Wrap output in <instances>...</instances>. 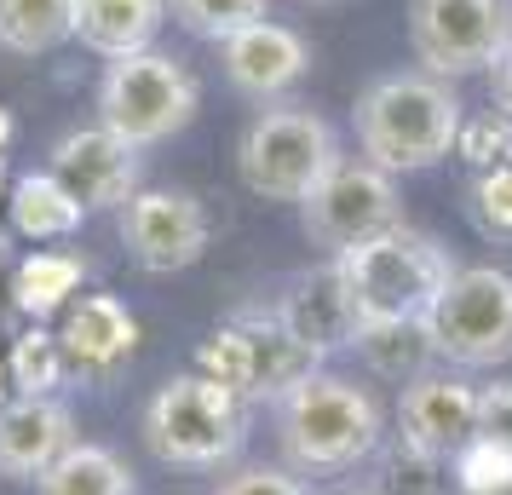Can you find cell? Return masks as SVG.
I'll return each instance as SVG.
<instances>
[{
  "mask_svg": "<svg viewBox=\"0 0 512 495\" xmlns=\"http://www.w3.org/2000/svg\"><path fill=\"white\" fill-rule=\"evenodd\" d=\"M75 444V415L58 398H12L0 409V478H41Z\"/></svg>",
  "mask_w": 512,
  "mask_h": 495,
  "instance_id": "e0dca14e",
  "label": "cell"
},
{
  "mask_svg": "<svg viewBox=\"0 0 512 495\" xmlns=\"http://www.w3.org/2000/svg\"><path fill=\"white\" fill-rule=\"evenodd\" d=\"M478 438H489L512 455V380L478 386Z\"/></svg>",
  "mask_w": 512,
  "mask_h": 495,
  "instance_id": "f546056e",
  "label": "cell"
},
{
  "mask_svg": "<svg viewBox=\"0 0 512 495\" xmlns=\"http://www.w3.org/2000/svg\"><path fill=\"white\" fill-rule=\"evenodd\" d=\"M271 311H277L282 329L294 334L300 346H311L317 357L351 352L357 334H363V311H357V300H351V288L334 260L317 265V271H300Z\"/></svg>",
  "mask_w": 512,
  "mask_h": 495,
  "instance_id": "9a60e30c",
  "label": "cell"
},
{
  "mask_svg": "<svg viewBox=\"0 0 512 495\" xmlns=\"http://www.w3.org/2000/svg\"><path fill=\"white\" fill-rule=\"evenodd\" d=\"M317 369H323V357L282 329L277 311H236L202 352V375L231 386L242 403H277Z\"/></svg>",
  "mask_w": 512,
  "mask_h": 495,
  "instance_id": "ba28073f",
  "label": "cell"
},
{
  "mask_svg": "<svg viewBox=\"0 0 512 495\" xmlns=\"http://www.w3.org/2000/svg\"><path fill=\"white\" fill-rule=\"evenodd\" d=\"M277 444L288 455V467L305 478L357 472L386 444V409L351 375L317 369L288 398H277Z\"/></svg>",
  "mask_w": 512,
  "mask_h": 495,
  "instance_id": "7a4b0ae2",
  "label": "cell"
},
{
  "mask_svg": "<svg viewBox=\"0 0 512 495\" xmlns=\"http://www.w3.org/2000/svg\"><path fill=\"white\" fill-rule=\"evenodd\" d=\"M300 6H334V0H300Z\"/></svg>",
  "mask_w": 512,
  "mask_h": 495,
  "instance_id": "d590c367",
  "label": "cell"
},
{
  "mask_svg": "<svg viewBox=\"0 0 512 495\" xmlns=\"http://www.w3.org/2000/svg\"><path fill=\"white\" fill-rule=\"evenodd\" d=\"M351 352L363 357L380 380H403V386L438 363V346L426 334V317H409V323H363Z\"/></svg>",
  "mask_w": 512,
  "mask_h": 495,
  "instance_id": "ffe728a7",
  "label": "cell"
},
{
  "mask_svg": "<svg viewBox=\"0 0 512 495\" xmlns=\"http://www.w3.org/2000/svg\"><path fill=\"white\" fill-rule=\"evenodd\" d=\"M334 495H380L374 484H346V490H334Z\"/></svg>",
  "mask_w": 512,
  "mask_h": 495,
  "instance_id": "836d02e7",
  "label": "cell"
},
{
  "mask_svg": "<svg viewBox=\"0 0 512 495\" xmlns=\"http://www.w3.org/2000/svg\"><path fill=\"white\" fill-rule=\"evenodd\" d=\"M58 346H64L70 375L116 380L139 346V323L116 294H75L64 306V323H58Z\"/></svg>",
  "mask_w": 512,
  "mask_h": 495,
  "instance_id": "2e32d148",
  "label": "cell"
},
{
  "mask_svg": "<svg viewBox=\"0 0 512 495\" xmlns=\"http://www.w3.org/2000/svg\"><path fill=\"white\" fill-rule=\"evenodd\" d=\"M351 127H357L363 162L403 179V173H426L443 156H455L461 127H466V104L438 75L392 70V75H374L369 87L357 93Z\"/></svg>",
  "mask_w": 512,
  "mask_h": 495,
  "instance_id": "6da1fadb",
  "label": "cell"
},
{
  "mask_svg": "<svg viewBox=\"0 0 512 495\" xmlns=\"http://www.w3.org/2000/svg\"><path fill=\"white\" fill-rule=\"evenodd\" d=\"M6 403H12V369L0 363V409H6Z\"/></svg>",
  "mask_w": 512,
  "mask_h": 495,
  "instance_id": "d6a6232c",
  "label": "cell"
},
{
  "mask_svg": "<svg viewBox=\"0 0 512 495\" xmlns=\"http://www.w3.org/2000/svg\"><path fill=\"white\" fill-rule=\"evenodd\" d=\"M455 495H512V478H501V484H484V490H455Z\"/></svg>",
  "mask_w": 512,
  "mask_h": 495,
  "instance_id": "1f68e13d",
  "label": "cell"
},
{
  "mask_svg": "<svg viewBox=\"0 0 512 495\" xmlns=\"http://www.w3.org/2000/svg\"><path fill=\"white\" fill-rule=\"evenodd\" d=\"M340 162V139L311 104H265L236 144V173L259 202H294L300 208L311 190Z\"/></svg>",
  "mask_w": 512,
  "mask_h": 495,
  "instance_id": "5b68a950",
  "label": "cell"
},
{
  "mask_svg": "<svg viewBox=\"0 0 512 495\" xmlns=\"http://www.w3.org/2000/svg\"><path fill=\"white\" fill-rule=\"evenodd\" d=\"M167 18L179 29H190L196 41H231L236 29L271 18V0H167Z\"/></svg>",
  "mask_w": 512,
  "mask_h": 495,
  "instance_id": "d4e9b609",
  "label": "cell"
},
{
  "mask_svg": "<svg viewBox=\"0 0 512 495\" xmlns=\"http://www.w3.org/2000/svg\"><path fill=\"white\" fill-rule=\"evenodd\" d=\"M461 150L472 167H501L512 162V121L507 116H484V121H472V127H461Z\"/></svg>",
  "mask_w": 512,
  "mask_h": 495,
  "instance_id": "f1b7e54d",
  "label": "cell"
},
{
  "mask_svg": "<svg viewBox=\"0 0 512 495\" xmlns=\"http://www.w3.org/2000/svg\"><path fill=\"white\" fill-rule=\"evenodd\" d=\"M409 47L438 81L495 70L512 47V0H409Z\"/></svg>",
  "mask_w": 512,
  "mask_h": 495,
  "instance_id": "30bf717a",
  "label": "cell"
},
{
  "mask_svg": "<svg viewBox=\"0 0 512 495\" xmlns=\"http://www.w3.org/2000/svg\"><path fill=\"white\" fill-rule=\"evenodd\" d=\"M466 219L484 242H512V162L478 167L466 185Z\"/></svg>",
  "mask_w": 512,
  "mask_h": 495,
  "instance_id": "4316f807",
  "label": "cell"
},
{
  "mask_svg": "<svg viewBox=\"0 0 512 495\" xmlns=\"http://www.w3.org/2000/svg\"><path fill=\"white\" fill-rule=\"evenodd\" d=\"M248 438V403L213 375H173L144 403V449L179 472H219L242 455Z\"/></svg>",
  "mask_w": 512,
  "mask_h": 495,
  "instance_id": "3957f363",
  "label": "cell"
},
{
  "mask_svg": "<svg viewBox=\"0 0 512 495\" xmlns=\"http://www.w3.org/2000/svg\"><path fill=\"white\" fill-rule=\"evenodd\" d=\"M495 116H507L512 121V47L501 52V64H495Z\"/></svg>",
  "mask_w": 512,
  "mask_h": 495,
  "instance_id": "4dcf8cb0",
  "label": "cell"
},
{
  "mask_svg": "<svg viewBox=\"0 0 512 495\" xmlns=\"http://www.w3.org/2000/svg\"><path fill=\"white\" fill-rule=\"evenodd\" d=\"M397 225H403L397 179L380 173L374 162H363V156H340L328 167L323 185L300 202V231L311 236V248H323L328 260L397 231Z\"/></svg>",
  "mask_w": 512,
  "mask_h": 495,
  "instance_id": "9c48e42d",
  "label": "cell"
},
{
  "mask_svg": "<svg viewBox=\"0 0 512 495\" xmlns=\"http://www.w3.org/2000/svg\"><path fill=\"white\" fill-rule=\"evenodd\" d=\"M380 495H449L455 490V472H449V461H438V455H420L415 444H380V455H374V478H369Z\"/></svg>",
  "mask_w": 512,
  "mask_h": 495,
  "instance_id": "603a6c76",
  "label": "cell"
},
{
  "mask_svg": "<svg viewBox=\"0 0 512 495\" xmlns=\"http://www.w3.org/2000/svg\"><path fill=\"white\" fill-rule=\"evenodd\" d=\"M75 41V0H0V52L47 58Z\"/></svg>",
  "mask_w": 512,
  "mask_h": 495,
  "instance_id": "44dd1931",
  "label": "cell"
},
{
  "mask_svg": "<svg viewBox=\"0 0 512 495\" xmlns=\"http://www.w3.org/2000/svg\"><path fill=\"white\" fill-rule=\"evenodd\" d=\"M219 495H317V484L294 467H242L219 484Z\"/></svg>",
  "mask_w": 512,
  "mask_h": 495,
  "instance_id": "83f0119b",
  "label": "cell"
},
{
  "mask_svg": "<svg viewBox=\"0 0 512 495\" xmlns=\"http://www.w3.org/2000/svg\"><path fill=\"white\" fill-rule=\"evenodd\" d=\"M116 231L127 260L150 271V277H173L208 254L213 219L196 190H139L127 208L116 213Z\"/></svg>",
  "mask_w": 512,
  "mask_h": 495,
  "instance_id": "8fae6325",
  "label": "cell"
},
{
  "mask_svg": "<svg viewBox=\"0 0 512 495\" xmlns=\"http://www.w3.org/2000/svg\"><path fill=\"white\" fill-rule=\"evenodd\" d=\"M202 110V87L196 75L167 58V52H133V58H110L98 75V121L116 139L156 150V144L179 139Z\"/></svg>",
  "mask_w": 512,
  "mask_h": 495,
  "instance_id": "8992f818",
  "label": "cell"
},
{
  "mask_svg": "<svg viewBox=\"0 0 512 495\" xmlns=\"http://www.w3.org/2000/svg\"><path fill=\"white\" fill-rule=\"evenodd\" d=\"M426 334L455 369H501L512 363V271L501 265H455V277L426 311Z\"/></svg>",
  "mask_w": 512,
  "mask_h": 495,
  "instance_id": "52a82bcc",
  "label": "cell"
},
{
  "mask_svg": "<svg viewBox=\"0 0 512 495\" xmlns=\"http://www.w3.org/2000/svg\"><path fill=\"white\" fill-rule=\"evenodd\" d=\"M47 173L81 202V213H121L144 190L139 185L144 150L116 139L104 121H98V127H70V133L47 150Z\"/></svg>",
  "mask_w": 512,
  "mask_h": 495,
  "instance_id": "7c38bea8",
  "label": "cell"
},
{
  "mask_svg": "<svg viewBox=\"0 0 512 495\" xmlns=\"http://www.w3.org/2000/svg\"><path fill=\"white\" fill-rule=\"evenodd\" d=\"M81 271L87 265L75 260V254H29L18 265V277H12V294H18V306L29 317H52L58 306H70L75 294H81Z\"/></svg>",
  "mask_w": 512,
  "mask_h": 495,
  "instance_id": "cb8c5ba5",
  "label": "cell"
},
{
  "mask_svg": "<svg viewBox=\"0 0 512 495\" xmlns=\"http://www.w3.org/2000/svg\"><path fill=\"white\" fill-rule=\"evenodd\" d=\"M12 139V121H6V110H0V144Z\"/></svg>",
  "mask_w": 512,
  "mask_h": 495,
  "instance_id": "e575fe53",
  "label": "cell"
},
{
  "mask_svg": "<svg viewBox=\"0 0 512 495\" xmlns=\"http://www.w3.org/2000/svg\"><path fill=\"white\" fill-rule=\"evenodd\" d=\"M167 24V0H75V41L98 58L150 52Z\"/></svg>",
  "mask_w": 512,
  "mask_h": 495,
  "instance_id": "ac0fdd59",
  "label": "cell"
},
{
  "mask_svg": "<svg viewBox=\"0 0 512 495\" xmlns=\"http://www.w3.org/2000/svg\"><path fill=\"white\" fill-rule=\"evenodd\" d=\"M340 277H346L351 300L363 311V323H409L426 317L432 300L443 294V283L455 277V260L438 236L415 231V225H397V231L374 236L363 248L334 254Z\"/></svg>",
  "mask_w": 512,
  "mask_h": 495,
  "instance_id": "277c9868",
  "label": "cell"
},
{
  "mask_svg": "<svg viewBox=\"0 0 512 495\" xmlns=\"http://www.w3.org/2000/svg\"><path fill=\"white\" fill-rule=\"evenodd\" d=\"M35 495H139V484H133V467H127L110 444L75 438V444L35 478Z\"/></svg>",
  "mask_w": 512,
  "mask_h": 495,
  "instance_id": "d6986e66",
  "label": "cell"
},
{
  "mask_svg": "<svg viewBox=\"0 0 512 495\" xmlns=\"http://www.w3.org/2000/svg\"><path fill=\"white\" fill-rule=\"evenodd\" d=\"M219 64H225L231 93H242L248 104H288V93L311 75V47L300 29L259 18L236 29L231 41H219Z\"/></svg>",
  "mask_w": 512,
  "mask_h": 495,
  "instance_id": "4fadbf2b",
  "label": "cell"
},
{
  "mask_svg": "<svg viewBox=\"0 0 512 495\" xmlns=\"http://www.w3.org/2000/svg\"><path fill=\"white\" fill-rule=\"evenodd\" d=\"M397 438L415 444L420 455L455 461L478 438V386H466L449 369H426L403 386L397 398Z\"/></svg>",
  "mask_w": 512,
  "mask_h": 495,
  "instance_id": "5bb4252c",
  "label": "cell"
},
{
  "mask_svg": "<svg viewBox=\"0 0 512 495\" xmlns=\"http://www.w3.org/2000/svg\"><path fill=\"white\" fill-rule=\"evenodd\" d=\"M6 369H12V392H18V398H52V392H58V380L70 375L58 334H41V329H29L24 340L12 346Z\"/></svg>",
  "mask_w": 512,
  "mask_h": 495,
  "instance_id": "484cf974",
  "label": "cell"
},
{
  "mask_svg": "<svg viewBox=\"0 0 512 495\" xmlns=\"http://www.w3.org/2000/svg\"><path fill=\"white\" fill-rule=\"evenodd\" d=\"M6 208H12V225L24 236H35V242H58V236H70L75 225L87 219L81 202L52 179L47 167H41V173H24V179L12 185V196H6Z\"/></svg>",
  "mask_w": 512,
  "mask_h": 495,
  "instance_id": "7402d4cb",
  "label": "cell"
}]
</instances>
